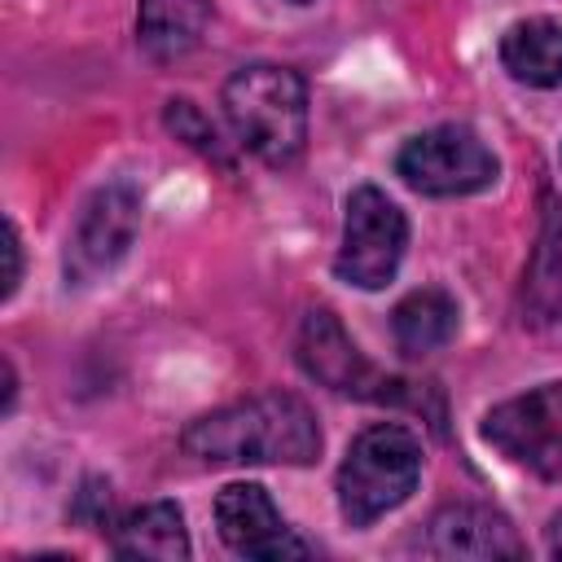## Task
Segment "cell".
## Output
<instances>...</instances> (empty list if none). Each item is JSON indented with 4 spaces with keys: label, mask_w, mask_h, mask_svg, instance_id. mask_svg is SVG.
Instances as JSON below:
<instances>
[{
    "label": "cell",
    "mask_w": 562,
    "mask_h": 562,
    "mask_svg": "<svg viewBox=\"0 0 562 562\" xmlns=\"http://www.w3.org/2000/svg\"><path fill=\"white\" fill-rule=\"evenodd\" d=\"M180 443L211 465H307L321 452V426L299 395L263 391L189 422Z\"/></svg>",
    "instance_id": "6da1fadb"
},
{
    "label": "cell",
    "mask_w": 562,
    "mask_h": 562,
    "mask_svg": "<svg viewBox=\"0 0 562 562\" xmlns=\"http://www.w3.org/2000/svg\"><path fill=\"white\" fill-rule=\"evenodd\" d=\"M224 119L259 162L290 167L307 140V88L290 66H241L224 83Z\"/></svg>",
    "instance_id": "7a4b0ae2"
},
{
    "label": "cell",
    "mask_w": 562,
    "mask_h": 562,
    "mask_svg": "<svg viewBox=\"0 0 562 562\" xmlns=\"http://www.w3.org/2000/svg\"><path fill=\"white\" fill-rule=\"evenodd\" d=\"M422 479V439L400 422L364 426L338 465V509L351 527H369L413 496Z\"/></svg>",
    "instance_id": "3957f363"
},
{
    "label": "cell",
    "mask_w": 562,
    "mask_h": 562,
    "mask_svg": "<svg viewBox=\"0 0 562 562\" xmlns=\"http://www.w3.org/2000/svg\"><path fill=\"white\" fill-rule=\"evenodd\" d=\"M408 246V220L404 211L373 184H360L342 202V246L334 255L338 281L356 290H382Z\"/></svg>",
    "instance_id": "277c9868"
},
{
    "label": "cell",
    "mask_w": 562,
    "mask_h": 562,
    "mask_svg": "<svg viewBox=\"0 0 562 562\" xmlns=\"http://www.w3.org/2000/svg\"><path fill=\"white\" fill-rule=\"evenodd\" d=\"M395 171L426 198H465L496 180V154L461 123H439L408 136L395 154Z\"/></svg>",
    "instance_id": "5b68a950"
},
{
    "label": "cell",
    "mask_w": 562,
    "mask_h": 562,
    "mask_svg": "<svg viewBox=\"0 0 562 562\" xmlns=\"http://www.w3.org/2000/svg\"><path fill=\"white\" fill-rule=\"evenodd\" d=\"M483 439L536 479L562 483V382H544L496 404L483 417Z\"/></svg>",
    "instance_id": "8992f818"
},
{
    "label": "cell",
    "mask_w": 562,
    "mask_h": 562,
    "mask_svg": "<svg viewBox=\"0 0 562 562\" xmlns=\"http://www.w3.org/2000/svg\"><path fill=\"white\" fill-rule=\"evenodd\" d=\"M140 228V198L132 184H101L75 215L70 237H66V281L70 285H92L105 277L136 241Z\"/></svg>",
    "instance_id": "52a82bcc"
},
{
    "label": "cell",
    "mask_w": 562,
    "mask_h": 562,
    "mask_svg": "<svg viewBox=\"0 0 562 562\" xmlns=\"http://www.w3.org/2000/svg\"><path fill=\"white\" fill-rule=\"evenodd\" d=\"M299 364L307 378L325 382L338 395H356V400H400V382L382 378L360 347L351 342V334L338 325L334 312L312 307L299 325Z\"/></svg>",
    "instance_id": "ba28073f"
},
{
    "label": "cell",
    "mask_w": 562,
    "mask_h": 562,
    "mask_svg": "<svg viewBox=\"0 0 562 562\" xmlns=\"http://www.w3.org/2000/svg\"><path fill=\"white\" fill-rule=\"evenodd\" d=\"M215 527H220V540L241 558L272 562V558H307L312 553L285 527L281 509L272 505L268 487H259V483H228L215 496Z\"/></svg>",
    "instance_id": "9c48e42d"
},
{
    "label": "cell",
    "mask_w": 562,
    "mask_h": 562,
    "mask_svg": "<svg viewBox=\"0 0 562 562\" xmlns=\"http://www.w3.org/2000/svg\"><path fill=\"white\" fill-rule=\"evenodd\" d=\"M422 553L430 558H522V540L492 505H443L426 531Z\"/></svg>",
    "instance_id": "30bf717a"
},
{
    "label": "cell",
    "mask_w": 562,
    "mask_h": 562,
    "mask_svg": "<svg viewBox=\"0 0 562 562\" xmlns=\"http://www.w3.org/2000/svg\"><path fill=\"white\" fill-rule=\"evenodd\" d=\"M110 549L119 558L180 562L189 558V531L171 501H149V505L127 509L119 522H110Z\"/></svg>",
    "instance_id": "8fae6325"
},
{
    "label": "cell",
    "mask_w": 562,
    "mask_h": 562,
    "mask_svg": "<svg viewBox=\"0 0 562 562\" xmlns=\"http://www.w3.org/2000/svg\"><path fill=\"white\" fill-rule=\"evenodd\" d=\"M501 66L509 79L527 88L562 83V22L558 18H522L501 35Z\"/></svg>",
    "instance_id": "7c38bea8"
},
{
    "label": "cell",
    "mask_w": 562,
    "mask_h": 562,
    "mask_svg": "<svg viewBox=\"0 0 562 562\" xmlns=\"http://www.w3.org/2000/svg\"><path fill=\"white\" fill-rule=\"evenodd\" d=\"M211 22V0H140L136 40L154 61H176L198 48Z\"/></svg>",
    "instance_id": "4fadbf2b"
},
{
    "label": "cell",
    "mask_w": 562,
    "mask_h": 562,
    "mask_svg": "<svg viewBox=\"0 0 562 562\" xmlns=\"http://www.w3.org/2000/svg\"><path fill=\"white\" fill-rule=\"evenodd\" d=\"M457 321H461L457 299L443 285H422V290H413V294H404L395 303L391 334H395V347L404 356H430L443 342H452Z\"/></svg>",
    "instance_id": "5bb4252c"
},
{
    "label": "cell",
    "mask_w": 562,
    "mask_h": 562,
    "mask_svg": "<svg viewBox=\"0 0 562 562\" xmlns=\"http://www.w3.org/2000/svg\"><path fill=\"white\" fill-rule=\"evenodd\" d=\"M167 127L180 136V140H189L193 149H202L206 158H224L220 154V136H215V127H211V119L193 105V101H167Z\"/></svg>",
    "instance_id": "9a60e30c"
},
{
    "label": "cell",
    "mask_w": 562,
    "mask_h": 562,
    "mask_svg": "<svg viewBox=\"0 0 562 562\" xmlns=\"http://www.w3.org/2000/svg\"><path fill=\"white\" fill-rule=\"evenodd\" d=\"M4 259H9V268H4V299H13V290L22 281V241H18L13 220H4Z\"/></svg>",
    "instance_id": "2e32d148"
},
{
    "label": "cell",
    "mask_w": 562,
    "mask_h": 562,
    "mask_svg": "<svg viewBox=\"0 0 562 562\" xmlns=\"http://www.w3.org/2000/svg\"><path fill=\"white\" fill-rule=\"evenodd\" d=\"M544 544H549V553H553V558H562V509L553 514V522H549V536H544Z\"/></svg>",
    "instance_id": "e0dca14e"
},
{
    "label": "cell",
    "mask_w": 562,
    "mask_h": 562,
    "mask_svg": "<svg viewBox=\"0 0 562 562\" xmlns=\"http://www.w3.org/2000/svg\"><path fill=\"white\" fill-rule=\"evenodd\" d=\"M294 4H307V0H294Z\"/></svg>",
    "instance_id": "ac0fdd59"
}]
</instances>
